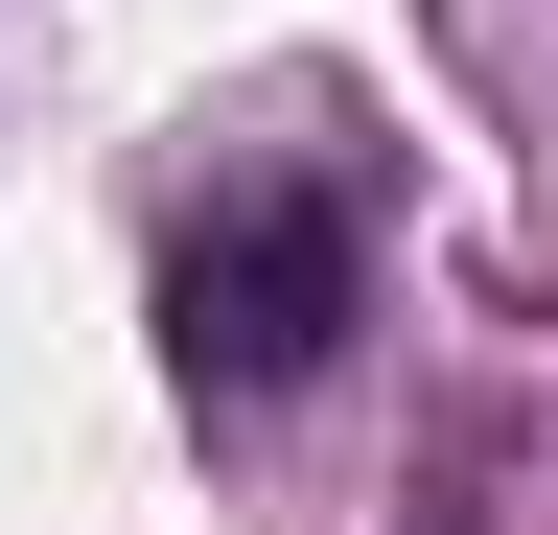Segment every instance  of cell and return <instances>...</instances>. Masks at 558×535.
<instances>
[{
	"label": "cell",
	"mask_w": 558,
	"mask_h": 535,
	"mask_svg": "<svg viewBox=\"0 0 558 535\" xmlns=\"http://www.w3.org/2000/svg\"><path fill=\"white\" fill-rule=\"evenodd\" d=\"M349 303H373V233H349L326 186H233V210L163 256V373L209 420H279V396L349 350Z\"/></svg>",
	"instance_id": "1"
}]
</instances>
